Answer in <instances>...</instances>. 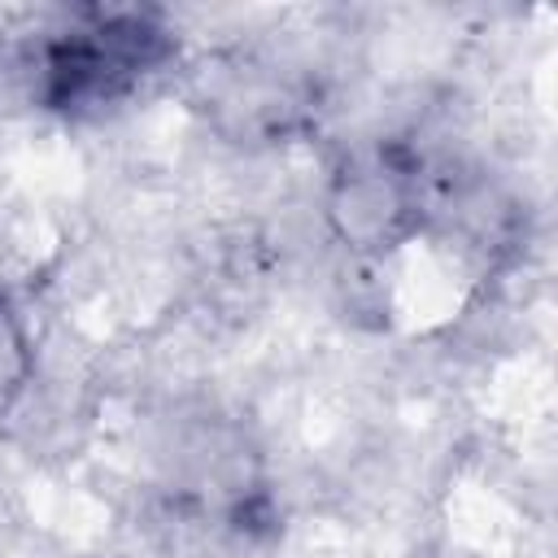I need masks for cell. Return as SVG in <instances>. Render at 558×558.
<instances>
[{"mask_svg": "<svg viewBox=\"0 0 558 558\" xmlns=\"http://www.w3.org/2000/svg\"><path fill=\"white\" fill-rule=\"evenodd\" d=\"M170 57V35L148 13H92L39 57V96L52 109L109 105Z\"/></svg>", "mask_w": 558, "mask_h": 558, "instance_id": "6da1fadb", "label": "cell"}, {"mask_svg": "<svg viewBox=\"0 0 558 558\" xmlns=\"http://www.w3.org/2000/svg\"><path fill=\"white\" fill-rule=\"evenodd\" d=\"M418 209V187H414V166L397 157H375L349 166L327 201V214L336 231L357 244V248H379L392 244Z\"/></svg>", "mask_w": 558, "mask_h": 558, "instance_id": "7a4b0ae2", "label": "cell"}]
</instances>
